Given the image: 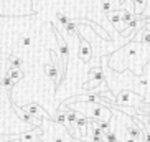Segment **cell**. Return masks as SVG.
Segmentation results:
<instances>
[{"label": "cell", "instance_id": "obj_1", "mask_svg": "<svg viewBox=\"0 0 150 142\" xmlns=\"http://www.w3.org/2000/svg\"><path fill=\"white\" fill-rule=\"evenodd\" d=\"M150 61V45L130 41L125 46H120L117 51L107 56V68L114 73L130 71L135 76H140L144 66Z\"/></svg>", "mask_w": 150, "mask_h": 142}, {"label": "cell", "instance_id": "obj_2", "mask_svg": "<svg viewBox=\"0 0 150 142\" xmlns=\"http://www.w3.org/2000/svg\"><path fill=\"white\" fill-rule=\"evenodd\" d=\"M71 106V104H69ZM73 109L84 114L91 121H112V109L101 102H73Z\"/></svg>", "mask_w": 150, "mask_h": 142}, {"label": "cell", "instance_id": "obj_3", "mask_svg": "<svg viewBox=\"0 0 150 142\" xmlns=\"http://www.w3.org/2000/svg\"><path fill=\"white\" fill-rule=\"evenodd\" d=\"M115 106H127V107H137V106H142L144 102V98L140 94L134 93L130 89H119L115 91Z\"/></svg>", "mask_w": 150, "mask_h": 142}, {"label": "cell", "instance_id": "obj_4", "mask_svg": "<svg viewBox=\"0 0 150 142\" xmlns=\"http://www.w3.org/2000/svg\"><path fill=\"white\" fill-rule=\"evenodd\" d=\"M102 83H106V73H104V65L102 66H96L93 70H89L88 73V81L83 84V89H91L97 88V86H101Z\"/></svg>", "mask_w": 150, "mask_h": 142}, {"label": "cell", "instance_id": "obj_5", "mask_svg": "<svg viewBox=\"0 0 150 142\" xmlns=\"http://www.w3.org/2000/svg\"><path fill=\"white\" fill-rule=\"evenodd\" d=\"M71 139H73V136L63 126L56 124V122L51 124V139H50V142H71Z\"/></svg>", "mask_w": 150, "mask_h": 142}, {"label": "cell", "instance_id": "obj_6", "mask_svg": "<svg viewBox=\"0 0 150 142\" xmlns=\"http://www.w3.org/2000/svg\"><path fill=\"white\" fill-rule=\"evenodd\" d=\"M93 55H94L93 45L89 43L86 38L79 36V60L83 63H89L91 60H93Z\"/></svg>", "mask_w": 150, "mask_h": 142}, {"label": "cell", "instance_id": "obj_7", "mask_svg": "<svg viewBox=\"0 0 150 142\" xmlns=\"http://www.w3.org/2000/svg\"><path fill=\"white\" fill-rule=\"evenodd\" d=\"M13 109L17 111V114H18V117H20V121H22L23 124H27V126H30V127H40L41 126V121L43 119H38V117H33V116H30L25 109H20L18 106H13Z\"/></svg>", "mask_w": 150, "mask_h": 142}, {"label": "cell", "instance_id": "obj_8", "mask_svg": "<svg viewBox=\"0 0 150 142\" xmlns=\"http://www.w3.org/2000/svg\"><path fill=\"white\" fill-rule=\"evenodd\" d=\"M45 75L48 76L50 80L54 83V86L59 84V78H61V71H59V68H58V65L53 61H48L46 65H45ZM63 80V78H61Z\"/></svg>", "mask_w": 150, "mask_h": 142}, {"label": "cell", "instance_id": "obj_9", "mask_svg": "<svg viewBox=\"0 0 150 142\" xmlns=\"http://www.w3.org/2000/svg\"><path fill=\"white\" fill-rule=\"evenodd\" d=\"M23 109H25V111H27L30 116H33V117H38V119H43V121L51 119V117L48 116V112L45 111L40 104H36V102H28Z\"/></svg>", "mask_w": 150, "mask_h": 142}, {"label": "cell", "instance_id": "obj_10", "mask_svg": "<svg viewBox=\"0 0 150 142\" xmlns=\"http://www.w3.org/2000/svg\"><path fill=\"white\" fill-rule=\"evenodd\" d=\"M54 35H56L58 45H59V60L63 61V68L66 70V63H68V58H69V45L66 43V40H64L56 30H54Z\"/></svg>", "mask_w": 150, "mask_h": 142}, {"label": "cell", "instance_id": "obj_11", "mask_svg": "<svg viewBox=\"0 0 150 142\" xmlns=\"http://www.w3.org/2000/svg\"><path fill=\"white\" fill-rule=\"evenodd\" d=\"M88 124H89L88 117H86L84 114H81V112H78V114H76V131H79V132H78L79 137L88 139Z\"/></svg>", "mask_w": 150, "mask_h": 142}, {"label": "cell", "instance_id": "obj_12", "mask_svg": "<svg viewBox=\"0 0 150 142\" xmlns=\"http://www.w3.org/2000/svg\"><path fill=\"white\" fill-rule=\"evenodd\" d=\"M106 18L109 20V23L114 27V30L115 31H122L124 30V23H122V20H120V9L119 10H112V12H109V13L106 15Z\"/></svg>", "mask_w": 150, "mask_h": 142}, {"label": "cell", "instance_id": "obj_13", "mask_svg": "<svg viewBox=\"0 0 150 142\" xmlns=\"http://www.w3.org/2000/svg\"><path fill=\"white\" fill-rule=\"evenodd\" d=\"M134 41H137V43H144V45H150V30L144 25V27L140 28V30H137L135 33H134Z\"/></svg>", "mask_w": 150, "mask_h": 142}, {"label": "cell", "instance_id": "obj_14", "mask_svg": "<svg viewBox=\"0 0 150 142\" xmlns=\"http://www.w3.org/2000/svg\"><path fill=\"white\" fill-rule=\"evenodd\" d=\"M7 75L12 78V81H13V84H17L18 81L23 80V76H25V73H23L22 68H8V71H7Z\"/></svg>", "mask_w": 150, "mask_h": 142}, {"label": "cell", "instance_id": "obj_15", "mask_svg": "<svg viewBox=\"0 0 150 142\" xmlns=\"http://www.w3.org/2000/svg\"><path fill=\"white\" fill-rule=\"evenodd\" d=\"M53 122H56V124L63 126L64 129H68V119H66V111H63L61 107L58 109L56 116L53 117Z\"/></svg>", "mask_w": 150, "mask_h": 142}, {"label": "cell", "instance_id": "obj_16", "mask_svg": "<svg viewBox=\"0 0 150 142\" xmlns=\"http://www.w3.org/2000/svg\"><path fill=\"white\" fill-rule=\"evenodd\" d=\"M7 60H8L10 68H22L23 66V58L18 56L17 53H10L8 56H7Z\"/></svg>", "mask_w": 150, "mask_h": 142}, {"label": "cell", "instance_id": "obj_17", "mask_svg": "<svg viewBox=\"0 0 150 142\" xmlns=\"http://www.w3.org/2000/svg\"><path fill=\"white\" fill-rule=\"evenodd\" d=\"M132 5H134V13L142 15L144 13V10H145L147 0H132Z\"/></svg>", "mask_w": 150, "mask_h": 142}, {"label": "cell", "instance_id": "obj_18", "mask_svg": "<svg viewBox=\"0 0 150 142\" xmlns=\"http://www.w3.org/2000/svg\"><path fill=\"white\" fill-rule=\"evenodd\" d=\"M0 84H2V88H4L5 91H10V89L15 86V84H13V81H12V78H10L7 73L4 75V78H2V81H0Z\"/></svg>", "mask_w": 150, "mask_h": 142}, {"label": "cell", "instance_id": "obj_19", "mask_svg": "<svg viewBox=\"0 0 150 142\" xmlns=\"http://www.w3.org/2000/svg\"><path fill=\"white\" fill-rule=\"evenodd\" d=\"M104 141L106 142H119V137H117V134L114 132V129H109L104 132Z\"/></svg>", "mask_w": 150, "mask_h": 142}, {"label": "cell", "instance_id": "obj_20", "mask_svg": "<svg viewBox=\"0 0 150 142\" xmlns=\"http://www.w3.org/2000/svg\"><path fill=\"white\" fill-rule=\"evenodd\" d=\"M31 45H33V36H30V35L23 36L22 40H20V46L22 48H30Z\"/></svg>", "mask_w": 150, "mask_h": 142}, {"label": "cell", "instance_id": "obj_21", "mask_svg": "<svg viewBox=\"0 0 150 142\" xmlns=\"http://www.w3.org/2000/svg\"><path fill=\"white\" fill-rule=\"evenodd\" d=\"M56 20H58V23H59L63 28H64V27H66V23L69 22L71 18L68 17V15H64V13H56Z\"/></svg>", "mask_w": 150, "mask_h": 142}, {"label": "cell", "instance_id": "obj_22", "mask_svg": "<svg viewBox=\"0 0 150 142\" xmlns=\"http://www.w3.org/2000/svg\"><path fill=\"white\" fill-rule=\"evenodd\" d=\"M140 17H142V18H150V0H147L145 10H144V13H142Z\"/></svg>", "mask_w": 150, "mask_h": 142}, {"label": "cell", "instance_id": "obj_23", "mask_svg": "<svg viewBox=\"0 0 150 142\" xmlns=\"http://www.w3.org/2000/svg\"><path fill=\"white\" fill-rule=\"evenodd\" d=\"M144 142H150V129H144Z\"/></svg>", "mask_w": 150, "mask_h": 142}, {"label": "cell", "instance_id": "obj_24", "mask_svg": "<svg viewBox=\"0 0 150 142\" xmlns=\"http://www.w3.org/2000/svg\"><path fill=\"white\" fill-rule=\"evenodd\" d=\"M71 142H89L88 139H83V137H73L71 139Z\"/></svg>", "mask_w": 150, "mask_h": 142}, {"label": "cell", "instance_id": "obj_25", "mask_svg": "<svg viewBox=\"0 0 150 142\" xmlns=\"http://www.w3.org/2000/svg\"><path fill=\"white\" fill-rule=\"evenodd\" d=\"M119 142H120V141H119Z\"/></svg>", "mask_w": 150, "mask_h": 142}]
</instances>
